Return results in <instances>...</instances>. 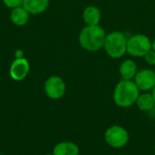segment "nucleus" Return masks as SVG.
<instances>
[{"label":"nucleus","instance_id":"f257e3e1","mask_svg":"<svg viewBox=\"0 0 155 155\" xmlns=\"http://www.w3.org/2000/svg\"><path fill=\"white\" fill-rule=\"evenodd\" d=\"M106 33L100 25H86L84 26L78 36L79 45L81 47L89 52H96L104 48Z\"/></svg>","mask_w":155,"mask_h":155},{"label":"nucleus","instance_id":"f03ea898","mask_svg":"<svg viewBox=\"0 0 155 155\" xmlns=\"http://www.w3.org/2000/svg\"><path fill=\"white\" fill-rule=\"evenodd\" d=\"M140 94V90L134 80L122 79L114 90V102L122 108H128L135 104Z\"/></svg>","mask_w":155,"mask_h":155},{"label":"nucleus","instance_id":"7ed1b4c3","mask_svg":"<svg viewBox=\"0 0 155 155\" xmlns=\"http://www.w3.org/2000/svg\"><path fill=\"white\" fill-rule=\"evenodd\" d=\"M127 37L120 31H114L106 35L104 49L114 59H119L127 53Z\"/></svg>","mask_w":155,"mask_h":155},{"label":"nucleus","instance_id":"20e7f679","mask_svg":"<svg viewBox=\"0 0 155 155\" xmlns=\"http://www.w3.org/2000/svg\"><path fill=\"white\" fill-rule=\"evenodd\" d=\"M152 49L151 39L143 34L133 35L127 39V54L133 57H144Z\"/></svg>","mask_w":155,"mask_h":155},{"label":"nucleus","instance_id":"39448f33","mask_svg":"<svg viewBox=\"0 0 155 155\" xmlns=\"http://www.w3.org/2000/svg\"><path fill=\"white\" fill-rule=\"evenodd\" d=\"M104 140L112 148L120 149L128 143L129 134L124 127L120 125H113L106 130L104 134Z\"/></svg>","mask_w":155,"mask_h":155},{"label":"nucleus","instance_id":"423d86ee","mask_svg":"<svg viewBox=\"0 0 155 155\" xmlns=\"http://www.w3.org/2000/svg\"><path fill=\"white\" fill-rule=\"evenodd\" d=\"M44 89L48 98L52 100H58L64 95L66 92V84L62 77L52 75L46 79Z\"/></svg>","mask_w":155,"mask_h":155},{"label":"nucleus","instance_id":"0eeeda50","mask_svg":"<svg viewBox=\"0 0 155 155\" xmlns=\"http://www.w3.org/2000/svg\"><path fill=\"white\" fill-rule=\"evenodd\" d=\"M29 72H30L29 61L24 56L16 57L12 62L9 67V75L14 81L16 82H20L25 79Z\"/></svg>","mask_w":155,"mask_h":155},{"label":"nucleus","instance_id":"6e6552de","mask_svg":"<svg viewBox=\"0 0 155 155\" xmlns=\"http://www.w3.org/2000/svg\"><path fill=\"white\" fill-rule=\"evenodd\" d=\"M134 82L143 92L152 91L155 86V72L152 69H142L137 72Z\"/></svg>","mask_w":155,"mask_h":155},{"label":"nucleus","instance_id":"1a4fd4ad","mask_svg":"<svg viewBox=\"0 0 155 155\" xmlns=\"http://www.w3.org/2000/svg\"><path fill=\"white\" fill-rule=\"evenodd\" d=\"M101 18V11L95 5H88L83 11V20L86 25H100Z\"/></svg>","mask_w":155,"mask_h":155},{"label":"nucleus","instance_id":"9d476101","mask_svg":"<svg viewBox=\"0 0 155 155\" xmlns=\"http://www.w3.org/2000/svg\"><path fill=\"white\" fill-rule=\"evenodd\" d=\"M50 0H24L23 6L30 15H40L49 6Z\"/></svg>","mask_w":155,"mask_h":155},{"label":"nucleus","instance_id":"9b49d317","mask_svg":"<svg viewBox=\"0 0 155 155\" xmlns=\"http://www.w3.org/2000/svg\"><path fill=\"white\" fill-rule=\"evenodd\" d=\"M30 14L28 11L22 5L11 9L10 12V21L16 26H24L29 21Z\"/></svg>","mask_w":155,"mask_h":155},{"label":"nucleus","instance_id":"f8f14e48","mask_svg":"<svg viewBox=\"0 0 155 155\" xmlns=\"http://www.w3.org/2000/svg\"><path fill=\"white\" fill-rule=\"evenodd\" d=\"M120 74L124 80H134L137 72V64L133 59H125L122 62L119 68Z\"/></svg>","mask_w":155,"mask_h":155},{"label":"nucleus","instance_id":"ddd939ff","mask_svg":"<svg viewBox=\"0 0 155 155\" xmlns=\"http://www.w3.org/2000/svg\"><path fill=\"white\" fill-rule=\"evenodd\" d=\"M79 147L73 142H61L57 143L53 150L54 155H79Z\"/></svg>","mask_w":155,"mask_h":155},{"label":"nucleus","instance_id":"4468645a","mask_svg":"<svg viewBox=\"0 0 155 155\" xmlns=\"http://www.w3.org/2000/svg\"><path fill=\"white\" fill-rule=\"evenodd\" d=\"M135 104L139 110L144 111V112L151 111L155 106L153 97L152 94L148 92H143V94H140L136 100Z\"/></svg>","mask_w":155,"mask_h":155},{"label":"nucleus","instance_id":"2eb2a0df","mask_svg":"<svg viewBox=\"0 0 155 155\" xmlns=\"http://www.w3.org/2000/svg\"><path fill=\"white\" fill-rule=\"evenodd\" d=\"M2 1H3L4 5L10 9L22 6L23 2H24V0H2Z\"/></svg>","mask_w":155,"mask_h":155},{"label":"nucleus","instance_id":"dca6fc26","mask_svg":"<svg viewBox=\"0 0 155 155\" xmlns=\"http://www.w3.org/2000/svg\"><path fill=\"white\" fill-rule=\"evenodd\" d=\"M144 60H145V62L148 64H150V65H152V66H155V51L154 50H151V51H149L145 55H144Z\"/></svg>","mask_w":155,"mask_h":155},{"label":"nucleus","instance_id":"f3484780","mask_svg":"<svg viewBox=\"0 0 155 155\" xmlns=\"http://www.w3.org/2000/svg\"><path fill=\"white\" fill-rule=\"evenodd\" d=\"M152 95H153V100H154V103H155V86L153 87V89L152 90Z\"/></svg>","mask_w":155,"mask_h":155},{"label":"nucleus","instance_id":"a211bd4d","mask_svg":"<svg viewBox=\"0 0 155 155\" xmlns=\"http://www.w3.org/2000/svg\"><path fill=\"white\" fill-rule=\"evenodd\" d=\"M152 48H153V50L155 51V39L152 42Z\"/></svg>","mask_w":155,"mask_h":155},{"label":"nucleus","instance_id":"6ab92c4d","mask_svg":"<svg viewBox=\"0 0 155 155\" xmlns=\"http://www.w3.org/2000/svg\"><path fill=\"white\" fill-rule=\"evenodd\" d=\"M45 155H54L53 153H46V154H45Z\"/></svg>","mask_w":155,"mask_h":155},{"label":"nucleus","instance_id":"aec40b11","mask_svg":"<svg viewBox=\"0 0 155 155\" xmlns=\"http://www.w3.org/2000/svg\"><path fill=\"white\" fill-rule=\"evenodd\" d=\"M154 152H155V145H154Z\"/></svg>","mask_w":155,"mask_h":155},{"label":"nucleus","instance_id":"412c9836","mask_svg":"<svg viewBox=\"0 0 155 155\" xmlns=\"http://www.w3.org/2000/svg\"><path fill=\"white\" fill-rule=\"evenodd\" d=\"M0 155H2V154H1V153H0Z\"/></svg>","mask_w":155,"mask_h":155}]
</instances>
